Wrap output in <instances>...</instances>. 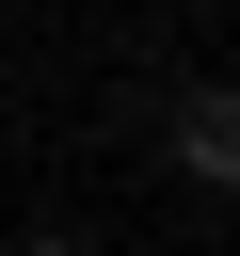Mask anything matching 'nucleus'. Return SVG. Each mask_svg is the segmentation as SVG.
Here are the masks:
<instances>
[{
	"label": "nucleus",
	"instance_id": "1",
	"mask_svg": "<svg viewBox=\"0 0 240 256\" xmlns=\"http://www.w3.org/2000/svg\"><path fill=\"white\" fill-rule=\"evenodd\" d=\"M176 160H192L208 192H240V80H208V96H176Z\"/></svg>",
	"mask_w": 240,
	"mask_h": 256
},
{
	"label": "nucleus",
	"instance_id": "2",
	"mask_svg": "<svg viewBox=\"0 0 240 256\" xmlns=\"http://www.w3.org/2000/svg\"><path fill=\"white\" fill-rule=\"evenodd\" d=\"M16 256H80V240H16Z\"/></svg>",
	"mask_w": 240,
	"mask_h": 256
}]
</instances>
